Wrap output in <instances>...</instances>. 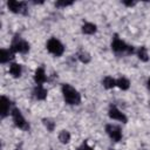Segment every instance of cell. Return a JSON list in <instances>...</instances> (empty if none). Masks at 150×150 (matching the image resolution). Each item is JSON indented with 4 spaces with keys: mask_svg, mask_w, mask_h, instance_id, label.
Instances as JSON below:
<instances>
[{
    "mask_svg": "<svg viewBox=\"0 0 150 150\" xmlns=\"http://www.w3.org/2000/svg\"><path fill=\"white\" fill-rule=\"evenodd\" d=\"M146 87H148V89H149V91H150V77H149L148 81H146Z\"/></svg>",
    "mask_w": 150,
    "mask_h": 150,
    "instance_id": "cb8c5ba5",
    "label": "cell"
},
{
    "mask_svg": "<svg viewBox=\"0 0 150 150\" xmlns=\"http://www.w3.org/2000/svg\"><path fill=\"white\" fill-rule=\"evenodd\" d=\"M9 48H11L15 54L26 55V54H28L29 50H30V45H29V42H28L26 39H23L20 34H15V35L12 38Z\"/></svg>",
    "mask_w": 150,
    "mask_h": 150,
    "instance_id": "3957f363",
    "label": "cell"
},
{
    "mask_svg": "<svg viewBox=\"0 0 150 150\" xmlns=\"http://www.w3.org/2000/svg\"><path fill=\"white\" fill-rule=\"evenodd\" d=\"M110 48L114 52V54H116V55H132L136 53V48L134 46L127 43L118 35L112 36Z\"/></svg>",
    "mask_w": 150,
    "mask_h": 150,
    "instance_id": "7a4b0ae2",
    "label": "cell"
},
{
    "mask_svg": "<svg viewBox=\"0 0 150 150\" xmlns=\"http://www.w3.org/2000/svg\"><path fill=\"white\" fill-rule=\"evenodd\" d=\"M13 108H14V104L11 101V98L5 95H1V97H0V117H1V120H5L6 117L11 116Z\"/></svg>",
    "mask_w": 150,
    "mask_h": 150,
    "instance_id": "9c48e42d",
    "label": "cell"
},
{
    "mask_svg": "<svg viewBox=\"0 0 150 150\" xmlns=\"http://www.w3.org/2000/svg\"><path fill=\"white\" fill-rule=\"evenodd\" d=\"M46 49L47 52L55 56V57H61L63 54H64V50H66V47L62 43V41L57 38H49L46 42Z\"/></svg>",
    "mask_w": 150,
    "mask_h": 150,
    "instance_id": "277c9868",
    "label": "cell"
},
{
    "mask_svg": "<svg viewBox=\"0 0 150 150\" xmlns=\"http://www.w3.org/2000/svg\"><path fill=\"white\" fill-rule=\"evenodd\" d=\"M76 59L81 63H83V64H88V63L91 62V55H90V53L87 52V50H84V49H81V50H79L76 53Z\"/></svg>",
    "mask_w": 150,
    "mask_h": 150,
    "instance_id": "ac0fdd59",
    "label": "cell"
},
{
    "mask_svg": "<svg viewBox=\"0 0 150 150\" xmlns=\"http://www.w3.org/2000/svg\"><path fill=\"white\" fill-rule=\"evenodd\" d=\"M15 57V53L11 48H1L0 49V63L1 64H9L13 62Z\"/></svg>",
    "mask_w": 150,
    "mask_h": 150,
    "instance_id": "7c38bea8",
    "label": "cell"
},
{
    "mask_svg": "<svg viewBox=\"0 0 150 150\" xmlns=\"http://www.w3.org/2000/svg\"><path fill=\"white\" fill-rule=\"evenodd\" d=\"M122 4L127 7H134V6H136L137 2L136 1H122Z\"/></svg>",
    "mask_w": 150,
    "mask_h": 150,
    "instance_id": "603a6c76",
    "label": "cell"
},
{
    "mask_svg": "<svg viewBox=\"0 0 150 150\" xmlns=\"http://www.w3.org/2000/svg\"><path fill=\"white\" fill-rule=\"evenodd\" d=\"M101 84H102V87H103L104 89H107V90L114 89V88H116V79L112 77V76H110V75H105V76L102 79Z\"/></svg>",
    "mask_w": 150,
    "mask_h": 150,
    "instance_id": "e0dca14e",
    "label": "cell"
},
{
    "mask_svg": "<svg viewBox=\"0 0 150 150\" xmlns=\"http://www.w3.org/2000/svg\"><path fill=\"white\" fill-rule=\"evenodd\" d=\"M8 74L13 77V79H20L23 74V67L21 63L19 62H11L8 64Z\"/></svg>",
    "mask_w": 150,
    "mask_h": 150,
    "instance_id": "4fadbf2b",
    "label": "cell"
},
{
    "mask_svg": "<svg viewBox=\"0 0 150 150\" xmlns=\"http://www.w3.org/2000/svg\"><path fill=\"white\" fill-rule=\"evenodd\" d=\"M81 32L84 35H94L97 33V25L91 21H84L81 26Z\"/></svg>",
    "mask_w": 150,
    "mask_h": 150,
    "instance_id": "5bb4252c",
    "label": "cell"
},
{
    "mask_svg": "<svg viewBox=\"0 0 150 150\" xmlns=\"http://www.w3.org/2000/svg\"><path fill=\"white\" fill-rule=\"evenodd\" d=\"M130 86H131V82L127 76L121 75L116 79V88H118L121 90H128L130 88Z\"/></svg>",
    "mask_w": 150,
    "mask_h": 150,
    "instance_id": "9a60e30c",
    "label": "cell"
},
{
    "mask_svg": "<svg viewBox=\"0 0 150 150\" xmlns=\"http://www.w3.org/2000/svg\"><path fill=\"white\" fill-rule=\"evenodd\" d=\"M76 150H94V148H93L91 145H89V143L83 142V143H81V144L76 148Z\"/></svg>",
    "mask_w": 150,
    "mask_h": 150,
    "instance_id": "7402d4cb",
    "label": "cell"
},
{
    "mask_svg": "<svg viewBox=\"0 0 150 150\" xmlns=\"http://www.w3.org/2000/svg\"><path fill=\"white\" fill-rule=\"evenodd\" d=\"M61 94H62L64 103L68 105H73V107L80 105L82 102L81 93L69 83H62L61 84Z\"/></svg>",
    "mask_w": 150,
    "mask_h": 150,
    "instance_id": "6da1fadb",
    "label": "cell"
},
{
    "mask_svg": "<svg viewBox=\"0 0 150 150\" xmlns=\"http://www.w3.org/2000/svg\"><path fill=\"white\" fill-rule=\"evenodd\" d=\"M11 118H12L13 124H14L18 129H20V130H22V131H28V130L30 129L29 122L27 121V118L23 116L22 111H21L19 108H16V107L13 108V110H12V112H11Z\"/></svg>",
    "mask_w": 150,
    "mask_h": 150,
    "instance_id": "5b68a950",
    "label": "cell"
},
{
    "mask_svg": "<svg viewBox=\"0 0 150 150\" xmlns=\"http://www.w3.org/2000/svg\"><path fill=\"white\" fill-rule=\"evenodd\" d=\"M57 139L61 144H68L71 141V134L68 130L63 129L57 134Z\"/></svg>",
    "mask_w": 150,
    "mask_h": 150,
    "instance_id": "d6986e66",
    "label": "cell"
},
{
    "mask_svg": "<svg viewBox=\"0 0 150 150\" xmlns=\"http://www.w3.org/2000/svg\"><path fill=\"white\" fill-rule=\"evenodd\" d=\"M32 96L36 101H45L48 96V90L45 84H35L32 89Z\"/></svg>",
    "mask_w": 150,
    "mask_h": 150,
    "instance_id": "30bf717a",
    "label": "cell"
},
{
    "mask_svg": "<svg viewBox=\"0 0 150 150\" xmlns=\"http://www.w3.org/2000/svg\"><path fill=\"white\" fill-rule=\"evenodd\" d=\"M108 117L111 120V121H115V122H120V123H123L125 124L128 122V117L127 115L116 105V104H110L108 107Z\"/></svg>",
    "mask_w": 150,
    "mask_h": 150,
    "instance_id": "ba28073f",
    "label": "cell"
},
{
    "mask_svg": "<svg viewBox=\"0 0 150 150\" xmlns=\"http://www.w3.org/2000/svg\"><path fill=\"white\" fill-rule=\"evenodd\" d=\"M108 150H116V149H114V148H109Z\"/></svg>",
    "mask_w": 150,
    "mask_h": 150,
    "instance_id": "d4e9b609",
    "label": "cell"
},
{
    "mask_svg": "<svg viewBox=\"0 0 150 150\" xmlns=\"http://www.w3.org/2000/svg\"><path fill=\"white\" fill-rule=\"evenodd\" d=\"M33 80H34L35 84H45L48 81V75H47V71H46L45 67L40 66L35 69L34 75H33Z\"/></svg>",
    "mask_w": 150,
    "mask_h": 150,
    "instance_id": "8fae6325",
    "label": "cell"
},
{
    "mask_svg": "<svg viewBox=\"0 0 150 150\" xmlns=\"http://www.w3.org/2000/svg\"><path fill=\"white\" fill-rule=\"evenodd\" d=\"M136 56L139 61L142 62H148L150 60V56H149V52H148V48L145 46H141L136 49Z\"/></svg>",
    "mask_w": 150,
    "mask_h": 150,
    "instance_id": "2e32d148",
    "label": "cell"
},
{
    "mask_svg": "<svg viewBox=\"0 0 150 150\" xmlns=\"http://www.w3.org/2000/svg\"><path fill=\"white\" fill-rule=\"evenodd\" d=\"M144 150H146V149H144Z\"/></svg>",
    "mask_w": 150,
    "mask_h": 150,
    "instance_id": "484cf974",
    "label": "cell"
},
{
    "mask_svg": "<svg viewBox=\"0 0 150 150\" xmlns=\"http://www.w3.org/2000/svg\"><path fill=\"white\" fill-rule=\"evenodd\" d=\"M74 4V1H56L55 2V7L57 8H66V7H69Z\"/></svg>",
    "mask_w": 150,
    "mask_h": 150,
    "instance_id": "44dd1931",
    "label": "cell"
},
{
    "mask_svg": "<svg viewBox=\"0 0 150 150\" xmlns=\"http://www.w3.org/2000/svg\"><path fill=\"white\" fill-rule=\"evenodd\" d=\"M7 8L9 12L20 15L28 14V4L26 1H18V0H9L7 1Z\"/></svg>",
    "mask_w": 150,
    "mask_h": 150,
    "instance_id": "52a82bcc",
    "label": "cell"
},
{
    "mask_svg": "<svg viewBox=\"0 0 150 150\" xmlns=\"http://www.w3.org/2000/svg\"><path fill=\"white\" fill-rule=\"evenodd\" d=\"M42 124L47 129V131H49V132H53L55 130V128H56L55 121L53 118H50V117H43L42 118Z\"/></svg>",
    "mask_w": 150,
    "mask_h": 150,
    "instance_id": "ffe728a7",
    "label": "cell"
},
{
    "mask_svg": "<svg viewBox=\"0 0 150 150\" xmlns=\"http://www.w3.org/2000/svg\"><path fill=\"white\" fill-rule=\"evenodd\" d=\"M104 131L107 134V136L114 142V143H118L122 141L123 138V131L121 125L116 124V123H108L104 127Z\"/></svg>",
    "mask_w": 150,
    "mask_h": 150,
    "instance_id": "8992f818",
    "label": "cell"
}]
</instances>
